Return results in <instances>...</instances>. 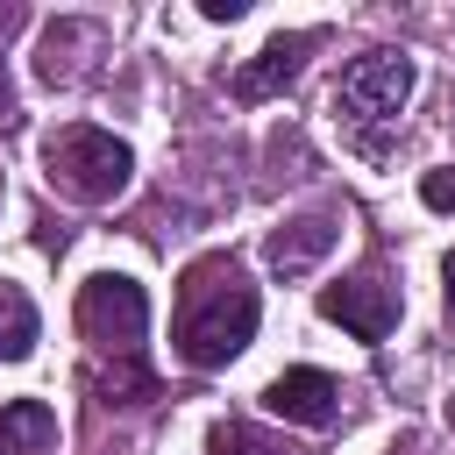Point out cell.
<instances>
[{
	"mask_svg": "<svg viewBox=\"0 0 455 455\" xmlns=\"http://www.w3.org/2000/svg\"><path fill=\"white\" fill-rule=\"evenodd\" d=\"M256 334V284H242L235 256H206L178 284V363L185 370H220L249 348Z\"/></svg>",
	"mask_w": 455,
	"mask_h": 455,
	"instance_id": "1",
	"label": "cell"
},
{
	"mask_svg": "<svg viewBox=\"0 0 455 455\" xmlns=\"http://www.w3.org/2000/svg\"><path fill=\"white\" fill-rule=\"evenodd\" d=\"M43 156H50V185L64 199H78V206H107L128 185V171H135L128 142L107 135V128H64V135H50Z\"/></svg>",
	"mask_w": 455,
	"mask_h": 455,
	"instance_id": "2",
	"label": "cell"
},
{
	"mask_svg": "<svg viewBox=\"0 0 455 455\" xmlns=\"http://www.w3.org/2000/svg\"><path fill=\"white\" fill-rule=\"evenodd\" d=\"M405 100H412V57H398V50H370V57H355V64L341 71V85H334L341 121L363 128V135H377L384 121H398Z\"/></svg>",
	"mask_w": 455,
	"mask_h": 455,
	"instance_id": "3",
	"label": "cell"
},
{
	"mask_svg": "<svg viewBox=\"0 0 455 455\" xmlns=\"http://www.w3.org/2000/svg\"><path fill=\"white\" fill-rule=\"evenodd\" d=\"M78 327H85V341H100V348H114V355H135V348H142V327H149L142 284L121 277V270L85 277V284H78Z\"/></svg>",
	"mask_w": 455,
	"mask_h": 455,
	"instance_id": "4",
	"label": "cell"
},
{
	"mask_svg": "<svg viewBox=\"0 0 455 455\" xmlns=\"http://www.w3.org/2000/svg\"><path fill=\"white\" fill-rule=\"evenodd\" d=\"M320 313L334 320V327H348L355 341H384L391 327H398V284L391 277H341V284H327L320 291Z\"/></svg>",
	"mask_w": 455,
	"mask_h": 455,
	"instance_id": "5",
	"label": "cell"
},
{
	"mask_svg": "<svg viewBox=\"0 0 455 455\" xmlns=\"http://www.w3.org/2000/svg\"><path fill=\"white\" fill-rule=\"evenodd\" d=\"M263 405L277 412V419H291V427H334V412H341V384L327 377V370H284V377H270V391H263Z\"/></svg>",
	"mask_w": 455,
	"mask_h": 455,
	"instance_id": "6",
	"label": "cell"
},
{
	"mask_svg": "<svg viewBox=\"0 0 455 455\" xmlns=\"http://www.w3.org/2000/svg\"><path fill=\"white\" fill-rule=\"evenodd\" d=\"M320 43V28H299V36H277V43H263L242 71H235V100H270V92H284L299 71H306V50Z\"/></svg>",
	"mask_w": 455,
	"mask_h": 455,
	"instance_id": "7",
	"label": "cell"
},
{
	"mask_svg": "<svg viewBox=\"0 0 455 455\" xmlns=\"http://www.w3.org/2000/svg\"><path fill=\"white\" fill-rule=\"evenodd\" d=\"M334 242H341V220H327V213H306V220L277 228L263 256H270V270H277V277H299V270H313V263H320Z\"/></svg>",
	"mask_w": 455,
	"mask_h": 455,
	"instance_id": "8",
	"label": "cell"
},
{
	"mask_svg": "<svg viewBox=\"0 0 455 455\" xmlns=\"http://www.w3.org/2000/svg\"><path fill=\"white\" fill-rule=\"evenodd\" d=\"M57 448V412L43 398L0 405V455H50Z\"/></svg>",
	"mask_w": 455,
	"mask_h": 455,
	"instance_id": "9",
	"label": "cell"
},
{
	"mask_svg": "<svg viewBox=\"0 0 455 455\" xmlns=\"http://www.w3.org/2000/svg\"><path fill=\"white\" fill-rule=\"evenodd\" d=\"M36 299L21 291V284H0V363H21L28 348H36Z\"/></svg>",
	"mask_w": 455,
	"mask_h": 455,
	"instance_id": "10",
	"label": "cell"
},
{
	"mask_svg": "<svg viewBox=\"0 0 455 455\" xmlns=\"http://www.w3.org/2000/svg\"><path fill=\"white\" fill-rule=\"evenodd\" d=\"M206 448H213V455H284L270 434H256V427H242V419H220Z\"/></svg>",
	"mask_w": 455,
	"mask_h": 455,
	"instance_id": "11",
	"label": "cell"
},
{
	"mask_svg": "<svg viewBox=\"0 0 455 455\" xmlns=\"http://www.w3.org/2000/svg\"><path fill=\"white\" fill-rule=\"evenodd\" d=\"M85 384H92V391H100L107 405H114V391H128V398H149V391H156V384H149V370H135V363H128L121 377H114V370H92Z\"/></svg>",
	"mask_w": 455,
	"mask_h": 455,
	"instance_id": "12",
	"label": "cell"
},
{
	"mask_svg": "<svg viewBox=\"0 0 455 455\" xmlns=\"http://www.w3.org/2000/svg\"><path fill=\"white\" fill-rule=\"evenodd\" d=\"M419 199H427L434 213H455V164H448V171H427V178H419Z\"/></svg>",
	"mask_w": 455,
	"mask_h": 455,
	"instance_id": "13",
	"label": "cell"
},
{
	"mask_svg": "<svg viewBox=\"0 0 455 455\" xmlns=\"http://www.w3.org/2000/svg\"><path fill=\"white\" fill-rule=\"evenodd\" d=\"M199 14H206V21H242V0H206Z\"/></svg>",
	"mask_w": 455,
	"mask_h": 455,
	"instance_id": "14",
	"label": "cell"
},
{
	"mask_svg": "<svg viewBox=\"0 0 455 455\" xmlns=\"http://www.w3.org/2000/svg\"><path fill=\"white\" fill-rule=\"evenodd\" d=\"M0 121H14V92H7V78H0Z\"/></svg>",
	"mask_w": 455,
	"mask_h": 455,
	"instance_id": "15",
	"label": "cell"
},
{
	"mask_svg": "<svg viewBox=\"0 0 455 455\" xmlns=\"http://www.w3.org/2000/svg\"><path fill=\"white\" fill-rule=\"evenodd\" d=\"M448 327H455V256H448Z\"/></svg>",
	"mask_w": 455,
	"mask_h": 455,
	"instance_id": "16",
	"label": "cell"
}]
</instances>
